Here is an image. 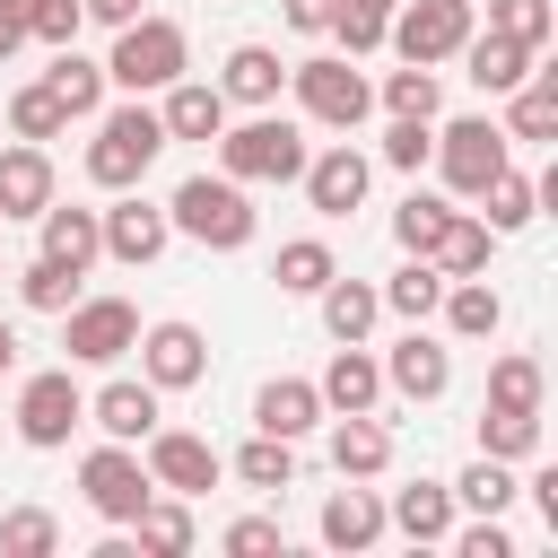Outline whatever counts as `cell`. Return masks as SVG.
<instances>
[{
	"mask_svg": "<svg viewBox=\"0 0 558 558\" xmlns=\"http://www.w3.org/2000/svg\"><path fill=\"white\" fill-rule=\"evenodd\" d=\"M166 227H174V235H192V244H209V253H244V244H253V227H262V209L244 201V183H235V174H183V183H174V201H166Z\"/></svg>",
	"mask_w": 558,
	"mask_h": 558,
	"instance_id": "6da1fadb",
	"label": "cell"
},
{
	"mask_svg": "<svg viewBox=\"0 0 558 558\" xmlns=\"http://www.w3.org/2000/svg\"><path fill=\"white\" fill-rule=\"evenodd\" d=\"M192 70V44H183V26L174 17H131V26H113V52H105V87H122V96H157V87H174Z\"/></svg>",
	"mask_w": 558,
	"mask_h": 558,
	"instance_id": "7a4b0ae2",
	"label": "cell"
},
{
	"mask_svg": "<svg viewBox=\"0 0 558 558\" xmlns=\"http://www.w3.org/2000/svg\"><path fill=\"white\" fill-rule=\"evenodd\" d=\"M157 148H166V122H157V105H113V113H96V140H87V183L96 192H131L148 166H157Z\"/></svg>",
	"mask_w": 558,
	"mask_h": 558,
	"instance_id": "3957f363",
	"label": "cell"
},
{
	"mask_svg": "<svg viewBox=\"0 0 558 558\" xmlns=\"http://www.w3.org/2000/svg\"><path fill=\"white\" fill-rule=\"evenodd\" d=\"M305 131L288 122V113H253V122H227L218 131V174H235V183H296L305 174Z\"/></svg>",
	"mask_w": 558,
	"mask_h": 558,
	"instance_id": "277c9868",
	"label": "cell"
},
{
	"mask_svg": "<svg viewBox=\"0 0 558 558\" xmlns=\"http://www.w3.org/2000/svg\"><path fill=\"white\" fill-rule=\"evenodd\" d=\"M288 87H296L305 122H323V131H357V122L375 113V87H366V70H357L349 52H314V61H288Z\"/></svg>",
	"mask_w": 558,
	"mask_h": 558,
	"instance_id": "5b68a950",
	"label": "cell"
},
{
	"mask_svg": "<svg viewBox=\"0 0 558 558\" xmlns=\"http://www.w3.org/2000/svg\"><path fill=\"white\" fill-rule=\"evenodd\" d=\"M427 157L445 166V183H453L462 201H480V183L514 166V140H506V122H488V113H462V122H445V131H436V148H427Z\"/></svg>",
	"mask_w": 558,
	"mask_h": 558,
	"instance_id": "8992f818",
	"label": "cell"
},
{
	"mask_svg": "<svg viewBox=\"0 0 558 558\" xmlns=\"http://www.w3.org/2000/svg\"><path fill=\"white\" fill-rule=\"evenodd\" d=\"M480 17H471V0H401L392 17H384V44L401 52V61H418V70H436V61H453L462 52V35H471Z\"/></svg>",
	"mask_w": 558,
	"mask_h": 558,
	"instance_id": "52a82bcc",
	"label": "cell"
},
{
	"mask_svg": "<svg viewBox=\"0 0 558 558\" xmlns=\"http://www.w3.org/2000/svg\"><path fill=\"white\" fill-rule=\"evenodd\" d=\"M70 427H87V392H78V375H70V366L26 375V384H17V436H26L35 453H61Z\"/></svg>",
	"mask_w": 558,
	"mask_h": 558,
	"instance_id": "ba28073f",
	"label": "cell"
},
{
	"mask_svg": "<svg viewBox=\"0 0 558 558\" xmlns=\"http://www.w3.org/2000/svg\"><path fill=\"white\" fill-rule=\"evenodd\" d=\"M78 497H87V506H96L105 523H122V532H131V514H140V506L157 497V480H148L140 445H113V436H105V445H96V453L78 462Z\"/></svg>",
	"mask_w": 558,
	"mask_h": 558,
	"instance_id": "9c48e42d",
	"label": "cell"
},
{
	"mask_svg": "<svg viewBox=\"0 0 558 558\" xmlns=\"http://www.w3.org/2000/svg\"><path fill=\"white\" fill-rule=\"evenodd\" d=\"M131 340H140L131 296H78V305L61 314V349H70V366H113V357H131Z\"/></svg>",
	"mask_w": 558,
	"mask_h": 558,
	"instance_id": "30bf717a",
	"label": "cell"
},
{
	"mask_svg": "<svg viewBox=\"0 0 558 558\" xmlns=\"http://www.w3.org/2000/svg\"><path fill=\"white\" fill-rule=\"evenodd\" d=\"M140 462H148V480L174 488V497H209L218 471H227V453H218L209 436H192V427H148V436H140Z\"/></svg>",
	"mask_w": 558,
	"mask_h": 558,
	"instance_id": "8fae6325",
	"label": "cell"
},
{
	"mask_svg": "<svg viewBox=\"0 0 558 558\" xmlns=\"http://www.w3.org/2000/svg\"><path fill=\"white\" fill-rule=\"evenodd\" d=\"M96 227H105V262H122V270H148V262L174 244L166 201H140V183L113 192V209H96Z\"/></svg>",
	"mask_w": 558,
	"mask_h": 558,
	"instance_id": "7c38bea8",
	"label": "cell"
},
{
	"mask_svg": "<svg viewBox=\"0 0 558 558\" xmlns=\"http://www.w3.org/2000/svg\"><path fill=\"white\" fill-rule=\"evenodd\" d=\"M131 349H140V375H148L157 392H192V384L209 375V340H201V323H148Z\"/></svg>",
	"mask_w": 558,
	"mask_h": 558,
	"instance_id": "4fadbf2b",
	"label": "cell"
},
{
	"mask_svg": "<svg viewBox=\"0 0 558 558\" xmlns=\"http://www.w3.org/2000/svg\"><path fill=\"white\" fill-rule=\"evenodd\" d=\"M445 384H453V349L410 323V331L392 340V357H384V392H401V401H445Z\"/></svg>",
	"mask_w": 558,
	"mask_h": 558,
	"instance_id": "5bb4252c",
	"label": "cell"
},
{
	"mask_svg": "<svg viewBox=\"0 0 558 558\" xmlns=\"http://www.w3.org/2000/svg\"><path fill=\"white\" fill-rule=\"evenodd\" d=\"M453 514H462V506H453V488H445V480H410V488H392V497H384V532H401L410 549H436V541L453 532Z\"/></svg>",
	"mask_w": 558,
	"mask_h": 558,
	"instance_id": "9a60e30c",
	"label": "cell"
},
{
	"mask_svg": "<svg viewBox=\"0 0 558 558\" xmlns=\"http://www.w3.org/2000/svg\"><path fill=\"white\" fill-rule=\"evenodd\" d=\"M314 532H323V549H375L384 541V497L366 488V480H340L331 497H323V514H314Z\"/></svg>",
	"mask_w": 558,
	"mask_h": 558,
	"instance_id": "2e32d148",
	"label": "cell"
},
{
	"mask_svg": "<svg viewBox=\"0 0 558 558\" xmlns=\"http://www.w3.org/2000/svg\"><path fill=\"white\" fill-rule=\"evenodd\" d=\"M453 61H462V78H471L480 96H514V87L532 78V61H541V52H523L514 35H488V26H471Z\"/></svg>",
	"mask_w": 558,
	"mask_h": 558,
	"instance_id": "e0dca14e",
	"label": "cell"
},
{
	"mask_svg": "<svg viewBox=\"0 0 558 558\" xmlns=\"http://www.w3.org/2000/svg\"><path fill=\"white\" fill-rule=\"evenodd\" d=\"M296 183H305V201H314L323 218H349V209L366 201V183H375V166H366V157H357V148L340 140V148H323V157H305V174H296Z\"/></svg>",
	"mask_w": 558,
	"mask_h": 558,
	"instance_id": "ac0fdd59",
	"label": "cell"
},
{
	"mask_svg": "<svg viewBox=\"0 0 558 558\" xmlns=\"http://www.w3.org/2000/svg\"><path fill=\"white\" fill-rule=\"evenodd\" d=\"M331 471L340 480H384L392 471V427L375 410H331Z\"/></svg>",
	"mask_w": 558,
	"mask_h": 558,
	"instance_id": "d6986e66",
	"label": "cell"
},
{
	"mask_svg": "<svg viewBox=\"0 0 558 558\" xmlns=\"http://www.w3.org/2000/svg\"><path fill=\"white\" fill-rule=\"evenodd\" d=\"M157 401H166V392H157L148 375H113L105 392H87V418H96L113 445H140V436L157 427Z\"/></svg>",
	"mask_w": 558,
	"mask_h": 558,
	"instance_id": "ffe728a7",
	"label": "cell"
},
{
	"mask_svg": "<svg viewBox=\"0 0 558 558\" xmlns=\"http://www.w3.org/2000/svg\"><path fill=\"white\" fill-rule=\"evenodd\" d=\"M323 418H331V410H323V392H314L305 375H270V384L253 392V427H262V436H288V445H296V436L323 427Z\"/></svg>",
	"mask_w": 558,
	"mask_h": 558,
	"instance_id": "44dd1931",
	"label": "cell"
},
{
	"mask_svg": "<svg viewBox=\"0 0 558 558\" xmlns=\"http://www.w3.org/2000/svg\"><path fill=\"white\" fill-rule=\"evenodd\" d=\"M166 105H157V122H166V140H218L227 131V96H218V78H174V87H157Z\"/></svg>",
	"mask_w": 558,
	"mask_h": 558,
	"instance_id": "7402d4cb",
	"label": "cell"
},
{
	"mask_svg": "<svg viewBox=\"0 0 558 558\" xmlns=\"http://www.w3.org/2000/svg\"><path fill=\"white\" fill-rule=\"evenodd\" d=\"M314 392H323V410H375L384 401V357H366V340H340Z\"/></svg>",
	"mask_w": 558,
	"mask_h": 558,
	"instance_id": "603a6c76",
	"label": "cell"
},
{
	"mask_svg": "<svg viewBox=\"0 0 558 558\" xmlns=\"http://www.w3.org/2000/svg\"><path fill=\"white\" fill-rule=\"evenodd\" d=\"M44 201H52V157H44V140L0 148V227H9V218H35Z\"/></svg>",
	"mask_w": 558,
	"mask_h": 558,
	"instance_id": "cb8c5ba5",
	"label": "cell"
},
{
	"mask_svg": "<svg viewBox=\"0 0 558 558\" xmlns=\"http://www.w3.org/2000/svg\"><path fill=\"white\" fill-rule=\"evenodd\" d=\"M279 87H288V61H279L270 44H235L227 70H218V96H227V105H253V113L279 105Z\"/></svg>",
	"mask_w": 558,
	"mask_h": 558,
	"instance_id": "d4e9b609",
	"label": "cell"
},
{
	"mask_svg": "<svg viewBox=\"0 0 558 558\" xmlns=\"http://www.w3.org/2000/svg\"><path fill=\"white\" fill-rule=\"evenodd\" d=\"M44 87L61 96V113H70V122H96V113H105V61H87L78 44H52Z\"/></svg>",
	"mask_w": 558,
	"mask_h": 558,
	"instance_id": "484cf974",
	"label": "cell"
},
{
	"mask_svg": "<svg viewBox=\"0 0 558 558\" xmlns=\"http://www.w3.org/2000/svg\"><path fill=\"white\" fill-rule=\"evenodd\" d=\"M35 227H44V253H52V262H70V270H96V262H105V227H96V209H61V201H44Z\"/></svg>",
	"mask_w": 558,
	"mask_h": 558,
	"instance_id": "4316f807",
	"label": "cell"
},
{
	"mask_svg": "<svg viewBox=\"0 0 558 558\" xmlns=\"http://www.w3.org/2000/svg\"><path fill=\"white\" fill-rule=\"evenodd\" d=\"M436 314H445V331H453V340H497V323H506V296H497L480 270H471V279H445Z\"/></svg>",
	"mask_w": 558,
	"mask_h": 558,
	"instance_id": "83f0119b",
	"label": "cell"
},
{
	"mask_svg": "<svg viewBox=\"0 0 558 558\" xmlns=\"http://www.w3.org/2000/svg\"><path fill=\"white\" fill-rule=\"evenodd\" d=\"M314 305H323V331H331V340H366V331L384 323V296H375L366 279H340V270L314 288Z\"/></svg>",
	"mask_w": 558,
	"mask_h": 558,
	"instance_id": "f1b7e54d",
	"label": "cell"
},
{
	"mask_svg": "<svg viewBox=\"0 0 558 558\" xmlns=\"http://www.w3.org/2000/svg\"><path fill=\"white\" fill-rule=\"evenodd\" d=\"M506 140H558V70H532L506 96Z\"/></svg>",
	"mask_w": 558,
	"mask_h": 558,
	"instance_id": "f546056e",
	"label": "cell"
},
{
	"mask_svg": "<svg viewBox=\"0 0 558 558\" xmlns=\"http://www.w3.org/2000/svg\"><path fill=\"white\" fill-rule=\"evenodd\" d=\"M375 296H384V314H401V323H427V314H436V296H445V270H436L427 253H410V262H401V270H392Z\"/></svg>",
	"mask_w": 558,
	"mask_h": 558,
	"instance_id": "4dcf8cb0",
	"label": "cell"
},
{
	"mask_svg": "<svg viewBox=\"0 0 558 558\" xmlns=\"http://www.w3.org/2000/svg\"><path fill=\"white\" fill-rule=\"evenodd\" d=\"M480 201H488V209H480V227H488V235H514V227H532V218H541V192H532V174H514V166H506V174H488V183H480Z\"/></svg>",
	"mask_w": 558,
	"mask_h": 558,
	"instance_id": "1f68e13d",
	"label": "cell"
},
{
	"mask_svg": "<svg viewBox=\"0 0 558 558\" xmlns=\"http://www.w3.org/2000/svg\"><path fill=\"white\" fill-rule=\"evenodd\" d=\"M488 244H497V235H488V227H480V209H453V218H445V235H436V253H427V262H436V270H445V279H471V270H488Z\"/></svg>",
	"mask_w": 558,
	"mask_h": 558,
	"instance_id": "d6a6232c",
	"label": "cell"
},
{
	"mask_svg": "<svg viewBox=\"0 0 558 558\" xmlns=\"http://www.w3.org/2000/svg\"><path fill=\"white\" fill-rule=\"evenodd\" d=\"M480 453L488 462H532L541 453V410H480Z\"/></svg>",
	"mask_w": 558,
	"mask_h": 558,
	"instance_id": "836d02e7",
	"label": "cell"
},
{
	"mask_svg": "<svg viewBox=\"0 0 558 558\" xmlns=\"http://www.w3.org/2000/svg\"><path fill=\"white\" fill-rule=\"evenodd\" d=\"M227 471H235L244 488L279 497V488H296V445H288V436H262V427H253V445H244V453H235Z\"/></svg>",
	"mask_w": 558,
	"mask_h": 558,
	"instance_id": "e575fe53",
	"label": "cell"
},
{
	"mask_svg": "<svg viewBox=\"0 0 558 558\" xmlns=\"http://www.w3.org/2000/svg\"><path fill=\"white\" fill-rule=\"evenodd\" d=\"M375 105L392 113V122H436V105H445V87H436V70H418V61H401L384 87H375Z\"/></svg>",
	"mask_w": 558,
	"mask_h": 558,
	"instance_id": "d590c367",
	"label": "cell"
},
{
	"mask_svg": "<svg viewBox=\"0 0 558 558\" xmlns=\"http://www.w3.org/2000/svg\"><path fill=\"white\" fill-rule=\"evenodd\" d=\"M78 279H87V270H70V262L35 253V262L17 270V296H26V314H70V305H78Z\"/></svg>",
	"mask_w": 558,
	"mask_h": 558,
	"instance_id": "8d00e7d4",
	"label": "cell"
},
{
	"mask_svg": "<svg viewBox=\"0 0 558 558\" xmlns=\"http://www.w3.org/2000/svg\"><path fill=\"white\" fill-rule=\"evenodd\" d=\"M445 488H453V506H471V514H506V506L523 497L514 462H488V453H480V462H471L462 480H445Z\"/></svg>",
	"mask_w": 558,
	"mask_h": 558,
	"instance_id": "74e56055",
	"label": "cell"
},
{
	"mask_svg": "<svg viewBox=\"0 0 558 558\" xmlns=\"http://www.w3.org/2000/svg\"><path fill=\"white\" fill-rule=\"evenodd\" d=\"M131 549H192V506L174 488H157L140 514H131Z\"/></svg>",
	"mask_w": 558,
	"mask_h": 558,
	"instance_id": "f35d334b",
	"label": "cell"
},
{
	"mask_svg": "<svg viewBox=\"0 0 558 558\" xmlns=\"http://www.w3.org/2000/svg\"><path fill=\"white\" fill-rule=\"evenodd\" d=\"M331 270H340V262H331V244H323V235H296V244H279V262H270L279 296H314Z\"/></svg>",
	"mask_w": 558,
	"mask_h": 558,
	"instance_id": "ab89813d",
	"label": "cell"
},
{
	"mask_svg": "<svg viewBox=\"0 0 558 558\" xmlns=\"http://www.w3.org/2000/svg\"><path fill=\"white\" fill-rule=\"evenodd\" d=\"M445 218H453V201H436V192H410V201L392 209V244H401V253H436Z\"/></svg>",
	"mask_w": 558,
	"mask_h": 558,
	"instance_id": "60d3db41",
	"label": "cell"
},
{
	"mask_svg": "<svg viewBox=\"0 0 558 558\" xmlns=\"http://www.w3.org/2000/svg\"><path fill=\"white\" fill-rule=\"evenodd\" d=\"M541 392H549V384H541V357L506 349V357L488 366V401H497V410H541Z\"/></svg>",
	"mask_w": 558,
	"mask_h": 558,
	"instance_id": "b9f144b4",
	"label": "cell"
},
{
	"mask_svg": "<svg viewBox=\"0 0 558 558\" xmlns=\"http://www.w3.org/2000/svg\"><path fill=\"white\" fill-rule=\"evenodd\" d=\"M61 549V523L44 506H9L0 514V558H52Z\"/></svg>",
	"mask_w": 558,
	"mask_h": 558,
	"instance_id": "7bdbcfd3",
	"label": "cell"
},
{
	"mask_svg": "<svg viewBox=\"0 0 558 558\" xmlns=\"http://www.w3.org/2000/svg\"><path fill=\"white\" fill-rule=\"evenodd\" d=\"M9 131H17V140H61V131H70V113H61V96L35 78V87H17V96H9Z\"/></svg>",
	"mask_w": 558,
	"mask_h": 558,
	"instance_id": "ee69618b",
	"label": "cell"
},
{
	"mask_svg": "<svg viewBox=\"0 0 558 558\" xmlns=\"http://www.w3.org/2000/svg\"><path fill=\"white\" fill-rule=\"evenodd\" d=\"M549 26H558V9H549V0H488V35H514L523 52H541V44H549Z\"/></svg>",
	"mask_w": 558,
	"mask_h": 558,
	"instance_id": "f6af8a7d",
	"label": "cell"
},
{
	"mask_svg": "<svg viewBox=\"0 0 558 558\" xmlns=\"http://www.w3.org/2000/svg\"><path fill=\"white\" fill-rule=\"evenodd\" d=\"M323 35H340V52H349V61H366V52H384V17H375V9H357V0H340Z\"/></svg>",
	"mask_w": 558,
	"mask_h": 558,
	"instance_id": "bcb514c9",
	"label": "cell"
},
{
	"mask_svg": "<svg viewBox=\"0 0 558 558\" xmlns=\"http://www.w3.org/2000/svg\"><path fill=\"white\" fill-rule=\"evenodd\" d=\"M445 541H453V558H514V532H506V514H480V523H453Z\"/></svg>",
	"mask_w": 558,
	"mask_h": 558,
	"instance_id": "7dc6e473",
	"label": "cell"
},
{
	"mask_svg": "<svg viewBox=\"0 0 558 558\" xmlns=\"http://www.w3.org/2000/svg\"><path fill=\"white\" fill-rule=\"evenodd\" d=\"M427 148H436V122H392V131H384V166H392V174H418Z\"/></svg>",
	"mask_w": 558,
	"mask_h": 558,
	"instance_id": "c3c4849f",
	"label": "cell"
},
{
	"mask_svg": "<svg viewBox=\"0 0 558 558\" xmlns=\"http://www.w3.org/2000/svg\"><path fill=\"white\" fill-rule=\"evenodd\" d=\"M218 541H227V558H270V549H279V523H270V514H235Z\"/></svg>",
	"mask_w": 558,
	"mask_h": 558,
	"instance_id": "681fc988",
	"label": "cell"
},
{
	"mask_svg": "<svg viewBox=\"0 0 558 558\" xmlns=\"http://www.w3.org/2000/svg\"><path fill=\"white\" fill-rule=\"evenodd\" d=\"M78 26H87L78 0H35V17H26V35H44V44H78Z\"/></svg>",
	"mask_w": 558,
	"mask_h": 558,
	"instance_id": "f907efd6",
	"label": "cell"
},
{
	"mask_svg": "<svg viewBox=\"0 0 558 558\" xmlns=\"http://www.w3.org/2000/svg\"><path fill=\"white\" fill-rule=\"evenodd\" d=\"M331 9H340V0H279V17H288L296 35H323V26H331Z\"/></svg>",
	"mask_w": 558,
	"mask_h": 558,
	"instance_id": "816d5d0a",
	"label": "cell"
},
{
	"mask_svg": "<svg viewBox=\"0 0 558 558\" xmlns=\"http://www.w3.org/2000/svg\"><path fill=\"white\" fill-rule=\"evenodd\" d=\"M78 9H87V17H96V26H131V17H140V9H148V0H78Z\"/></svg>",
	"mask_w": 558,
	"mask_h": 558,
	"instance_id": "f5cc1de1",
	"label": "cell"
},
{
	"mask_svg": "<svg viewBox=\"0 0 558 558\" xmlns=\"http://www.w3.org/2000/svg\"><path fill=\"white\" fill-rule=\"evenodd\" d=\"M532 497H541V514H549V532H558V471H532Z\"/></svg>",
	"mask_w": 558,
	"mask_h": 558,
	"instance_id": "db71d44e",
	"label": "cell"
},
{
	"mask_svg": "<svg viewBox=\"0 0 558 558\" xmlns=\"http://www.w3.org/2000/svg\"><path fill=\"white\" fill-rule=\"evenodd\" d=\"M0 17H9L17 35H26V17H35V0H0Z\"/></svg>",
	"mask_w": 558,
	"mask_h": 558,
	"instance_id": "11a10c76",
	"label": "cell"
},
{
	"mask_svg": "<svg viewBox=\"0 0 558 558\" xmlns=\"http://www.w3.org/2000/svg\"><path fill=\"white\" fill-rule=\"evenodd\" d=\"M9 366H17V331L0 323V375H9Z\"/></svg>",
	"mask_w": 558,
	"mask_h": 558,
	"instance_id": "9f6ffc18",
	"label": "cell"
},
{
	"mask_svg": "<svg viewBox=\"0 0 558 558\" xmlns=\"http://www.w3.org/2000/svg\"><path fill=\"white\" fill-rule=\"evenodd\" d=\"M17 44H26V35H17V26H9V17H0V61H9V52H17Z\"/></svg>",
	"mask_w": 558,
	"mask_h": 558,
	"instance_id": "6f0895ef",
	"label": "cell"
},
{
	"mask_svg": "<svg viewBox=\"0 0 558 558\" xmlns=\"http://www.w3.org/2000/svg\"><path fill=\"white\" fill-rule=\"evenodd\" d=\"M357 9H375V17H392V9H401V0H357Z\"/></svg>",
	"mask_w": 558,
	"mask_h": 558,
	"instance_id": "680465c9",
	"label": "cell"
}]
</instances>
